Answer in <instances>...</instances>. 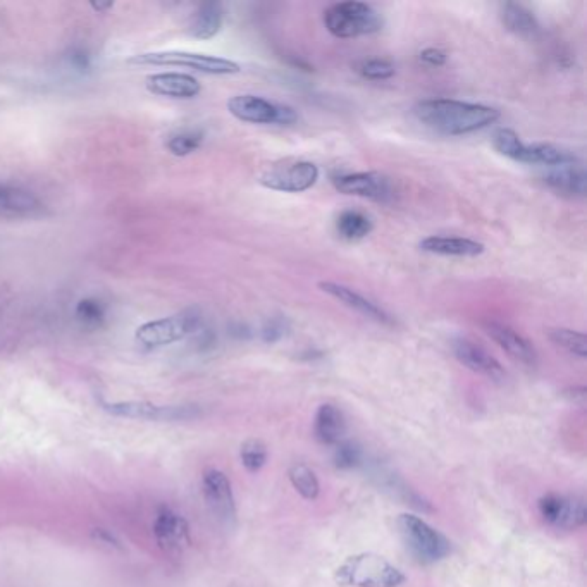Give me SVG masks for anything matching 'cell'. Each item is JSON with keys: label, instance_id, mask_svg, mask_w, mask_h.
<instances>
[{"label": "cell", "instance_id": "obj_1", "mask_svg": "<svg viewBox=\"0 0 587 587\" xmlns=\"http://www.w3.org/2000/svg\"><path fill=\"white\" fill-rule=\"evenodd\" d=\"M415 118L441 135L460 136L484 130L500 119L495 107L453 99L421 100L414 107Z\"/></svg>", "mask_w": 587, "mask_h": 587}, {"label": "cell", "instance_id": "obj_2", "mask_svg": "<svg viewBox=\"0 0 587 587\" xmlns=\"http://www.w3.org/2000/svg\"><path fill=\"white\" fill-rule=\"evenodd\" d=\"M334 581L341 587H400L407 577L381 555L359 553L341 563Z\"/></svg>", "mask_w": 587, "mask_h": 587}, {"label": "cell", "instance_id": "obj_3", "mask_svg": "<svg viewBox=\"0 0 587 587\" xmlns=\"http://www.w3.org/2000/svg\"><path fill=\"white\" fill-rule=\"evenodd\" d=\"M324 25L336 38H357L383 30V18L365 2H340L326 9Z\"/></svg>", "mask_w": 587, "mask_h": 587}, {"label": "cell", "instance_id": "obj_4", "mask_svg": "<svg viewBox=\"0 0 587 587\" xmlns=\"http://www.w3.org/2000/svg\"><path fill=\"white\" fill-rule=\"evenodd\" d=\"M398 532L408 553L421 563H436L450 553V541L412 513H403L396 520Z\"/></svg>", "mask_w": 587, "mask_h": 587}, {"label": "cell", "instance_id": "obj_5", "mask_svg": "<svg viewBox=\"0 0 587 587\" xmlns=\"http://www.w3.org/2000/svg\"><path fill=\"white\" fill-rule=\"evenodd\" d=\"M128 64H133V66H174V68L193 69L198 73L216 76L238 75L241 71L240 64L231 61V59L197 54V52H185V50L136 54L128 59Z\"/></svg>", "mask_w": 587, "mask_h": 587}, {"label": "cell", "instance_id": "obj_6", "mask_svg": "<svg viewBox=\"0 0 587 587\" xmlns=\"http://www.w3.org/2000/svg\"><path fill=\"white\" fill-rule=\"evenodd\" d=\"M200 326V316L195 310H185L176 316L164 317L159 321L145 322L136 329L135 340L140 347L159 348L173 345L188 334L195 333Z\"/></svg>", "mask_w": 587, "mask_h": 587}, {"label": "cell", "instance_id": "obj_7", "mask_svg": "<svg viewBox=\"0 0 587 587\" xmlns=\"http://www.w3.org/2000/svg\"><path fill=\"white\" fill-rule=\"evenodd\" d=\"M228 111L233 118L250 124H281L288 126L297 121V112L257 95H235L228 100Z\"/></svg>", "mask_w": 587, "mask_h": 587}, {"label": "cell", "instance_id": "obj_8", "mask_svg": "<svg viewBox=\"0 0 587 587\" xmlns=\"http://www.w3.org/2000/svg\"><path fill=\"white\" fill-rule=\"evenodd\" d=\"M319 180V167L314 162L293 161L276 164L260 174V185L281 193H302Z\"/></svg>", "mask_w": 587, "mask_h": 587}, {"label": "cell", "instance_id": "obj_9", "mask_svg": "<svg viewBox=\"0 0 587 587\" xmlns=\"http://www.w3.org/2000/svg\"><path fill=\"white\" fill-rule=\"evenodd\" d=\"M102 408L116 417L140 421H192L202 414L195 405H155L149 402H102Z\"/></svg>", "mask_w": 587, "mask_h": 587}, {"label": "cell", "instance_id": "obj_10", "mask_svg": "<svg viewBox=\"0 0 587 587\" xmlns=\"http://www.w3.org/2000/svg\"><path fill=\"white\" fill-rule=\"evenodd\" d=\"M538 508L546 524L562 531L581 529L587 522L586 501L581 496L548 493L539 500Z\"/></svg>", "mask_w": 587, "mask_h": 587}, {"label": "cell", "instance_id": "obj_11", "mask_svg": "<svg viewBox=\"0 0 587 587\" xmlns=\"http://www.w3.org/2000/svg\"><path fill=\"white\" fill-rule=\"evenodd\" d=\"M333 185L343 195L369 198L377 202H386L393 197V186L388 176L367 171V173L341 174L333 180Z\"/></svg>", "mask_w": 587, "mask_h": 587}, {"label": "cell", "instance_id": "obj_12", "mask_svg": "<svg viewBox=\"0 0 587 587\" xmlns=\"http://www.w3.org/2000/svg\"><path fill=\"white\" fill-rule=\"evenodd\" d=\"M204 496L212 515L224 526L235 524L236 503L231 482L224 472L217 469L207 470L204 474Z\"/></svg>", "mask_w": 587, "mask_h": 587}, {"label": "cell", "instance_id": "obj_13", "mask_svg": "<svg viewBox=\"0 0 587 587\" xmlns=\"http://www.w3.org/2000/svg\"><path fill=\"white\" fill-rule=\"evenodd\" d=\"M452 348L458 362L465 365L470 371L477 372V374L493 379V381H503L507 376L503 365L476 341L469 340V338H457L453 341Z\"/></svg>", "mask_w": 587, "mask_h": 587}, {"label": "cell", "instance_id": "obj_14", "mask_svg": "<svg viewBox=\"0 0 587 587\" xmlns=\"http://www.w3.org/2000/svg\"><path fill=\"white\" fill-rule=\"evenodd\" d=\"M157 543L169 553H181L190 544V527L180 513L161 508L154 522Z\"/></svg>", "mask_w": 587, "mask_h": 587}, {"label": "cell", "instance_id": "obj_15", "mask_svg": "<svg viewBox=\"0 0 587 587\" xmlns=\"http://www.w3.org/2000/svg\"><path fill=\"white\" fill-rule=\"evenodd\" d=\"M484 329L489 338L495 341L501 350H505L512 359L519 360L520 364L524 365L536 364L538 360L536 348L532 347L531 341L524 338L519 331L498 321L486 322Z\"/></svg>", "mask_w": 587, "mask_h": 587}, {"label": "cell", "instance_id": "obj_16", "mask_svg": "<svg viewBox=\"0 0 587 587\" xmlns=\"http://www.w3.org/2000/svg\"><path fill=\"white\" fill-rule=\"evenodd\" d=\"M45 205L35 193L19 186L0 185V217L35 219L44 216Z\"/></svg>", "mask_w": 587, "mask_h": 587}, {"label": "cell", "instance_id": "obj_17", "mask_svg": "<svg viewBox=\"0 0 587 587\" xmlns=\"http://www.w3.org/2000/svg\"><path fill=\"white\" fill-rule=\"evenodd\" d=\"M319 288L324 293H328L329 297L336 298L338 302L347 305L348 309L355 310V312H359L362 316L369 317L372 321L379 322L383 326H395L393 317L386 310L381 309L377 303L372 302L369 298H365L364 295H360V293L352 290V288H348L345 285H338V283H333V281H322V283H319Z\"/></svg>", "mask_w": 587, "mask_h": 587}, {"label": "cell", "instance_id": "obj_18", "mask_svg": "<svg viewBox=\"0 0 587 587\" xmlns=\"http://www.w3.org/2000/svg\"><path fill=\"white\" fill-rule=\"evenodd\" d=\"M147 90L169 99H193L202 92V85L197 78L185 73H157L147 78Z\"/></svg>", "mask_w": 587, "mask_h": 587}, {"label": "cell", "instance_id": "obj_19", "mask_svg": "<svg viewBox=\"0 0 587 587\" xmlns=\"http://www.w3.org/2000/svg\"><path fill=\"white\" fill-rule=\"evenodd\" d=\"M419 248L426 254L441 257H477L484 254V245L470 238L460 236H427L419 243Z\"/></svg>", "mask_w": 587, "mask_h": 587}, {"label": "cell", "instance_id": "obj_20", "mask_svg": "<svg viewBox=\"0 0 587 587\" xmlns=\"http://www.w3.org/2000/svg\"><path fill=\"white\" fill-rule=\"evenodd\" d=\"M544 185L562 197L579 198L586 193V173L577 162L558 166L543 176Z\"/></svg>", "mask_w": 587, "mask_h": 587}, {"label": "cell", "instance_id": "obj_21", "mask_svg": "<svg viewBox=\"0 0 587 587\" xmlns=\"http://www.w3.org/2000/svg\"><path fill=\"white\" fill-rule=\"evenodd\" d=\"M314 433L322 445L336 446L347 433V421L338 407L324 403L319 407L314 421Z\"/></svg>", "mask_w": 587, "mask_h": 587}, {"label": "cell", "instance_id": "obj_22", "mask_svg": "<svg viewBox=\"0 0 587 587\" xmlns=\"http://www.w3.org/2000/svg\"><path fill=\"white\" fill-rule=\"evenodd\" d=\"M224 23L223 7L219 4H204L198 7L190 21V35L198 40H211L221 31Z\"/></svg>", "mask_w": 587, "mask_h": 587}, {"label": "cell", "instance_id": "obj_23", "mask_svg": "<svg viewBox=\"0 0 587 587\" xmlns=\"http://www.w3.org/2000/svg\"><path fill=\"white\" fill-rule=\"evenodd\" d=\"M519 162L524 164H538V166L558 167L577 162L574 155L558 149L555 145L548 143H536V145H524V150L520 154Z\"/></svg>", "mask_w": 587, "mask_h": 587}, {"label": "cell", "instance_id": "obj_24", "mask_svg": "<svg viewBox=\"0 0 587 587\" xmlns=\"http://www.w3.org/2000/svg\"><path fill=\"white\" fill-rule=\"evenodd\" d=\"M501 21L508 31L520 37H531L539 28L536 16L527 7L513 2H508L501 9Z\"/></svg>", "mask_w": 587, "mask_h": 587}, {"label": "cell", "instance_id": "obj_25", "mask_svg": "<svg viewBox=\"0 0 587 587\" xmlns=\"http://www.w3.org/2000/svg\"><path fill=\"white\" fill-rule=\"evenodd\" d=\"M372 226L371 217L365 216L359 211L341 212L340 217L336 219V229L341 238L348 241L364 240L365 236L371 235Z\"/></svg>", "mask_w": 587, "mask_h": 587}, {"label": "cell", "instance_id": "obj_26", "mask_svg": "<svg viewBox=\"0 0 587 587\" xmlns=\"http://www.w3.org/2000/svg\"><path fill=\"white\" fill-rule=\"evenodd\" d=\"M288 477H290L291 486L297 489L298 495H302L305 500H316L321 493V484L316 472L305 464L291 465Z\"/></svg>", "mask_w": 587, "mask_h": 587}, {"label": "cell", "instance_id": "obj_27", "mask_svg": "<svg viewBox=\"0 0 587 587\" xmlns=\"http://www.w3.org/2000/svg\"><path fill=\"white\" fill-rule=\"evenodd\" d=\"M548 336H550V340L557 347L563 348L565 352L572 353V355L579 357V359H586V334L574 331V329L555 328L548 331Z\"/></svg>", "mask_w": 587, "mask_h": 587}, {"label": "cell", "instance_id": "obj_28", "mask_svg": "<svg viewBox=\"0 0 587 587\" xmlns=\"http://www.w3.org/2000/svg\"><path fill=\"white\" fill-rule=\"evenodd\" d=\"M75 316L83 328H102L106 321V307L97 298H83L76 305Z\"/></svg>", "mask_w": 587, "mask_h": 587}, {"label": "cell", "instance_id": "obj_29", "mask_svg": "<svg viewBox=\"0 0 587 587\" xmlns=\"http://www.w3.org/2000/svg\"><path fill=\"white\" fill-rule=\"evenodd\" d=\"M204 143V133L198 130L181 131L171 136L166 142V147L171 154L176 157H186V155L197 152Z\"/></svg>", "mask_w": 587, "mask_h": 587}, {"label": "cell", "instance_id": "obj_30", "mask_svg": "<svg viewBox=\"0 0 587 587\" xmlns=\"http://www.w3.org/2000/svg\"><path fill=\"white\" fill-rule=\"evenodd\" d=\"M526 143L520 140V136L513 130L508 128H500L496 130L493 135V147H495L501 155H505L508 159L519 162L520 154L524 150Z\"/></svg>", "mask_w": 587, "mask_h": 587}, {"label": "cell", "instance_id": "obj_31", "mask_svg": "<svg viewBox=\"0 0 587 587\" xmlns=\"http://www.w3.org/2000/svg\"><path fill=\"white\" fill-rule=\"evenodd\" d=\"M241 464L248 472H259L267 462V448L260 439H248L241 446Z\"/></svg>", "mask_w": 587, "mask_h": 587}, {"label": "cell", "instance_id": "obj_32", "mask_svg": "<svg viewBox=\"0 0 587 587\" xmlns=\"http://www.w3.org/2000/svg\"><path fill=\"white\" fill-rule=\"evenodd\" d=\"M334 465L341 470H350L362 462V450L353 441H341L334 448Z\"/></svg>", "mask_w": 587, "mask_h": 587}, {"label": "cell", "instance_id": "obj_33", "mask_svg": "<svg viewBox=\"0 0 587 587\" xmlns=\"http://www.w3.org/2000/svg\"><path fill=\"white\" fill-rule=\"evenodd\" d=\"M395 73V66L390 61H381V59H371V61L362 62L360 66V75L369 80H390Z\"/></svg>", "mask_w": 587, "mask_h": 587}, {"label": "cell", "instance_id": "obj_34", "mask_svg": "<svg viewBox=\"0 0 587 587\" xmlns=\"http://www.w3.org/2000/svg\"><path fill=\"white\" fill-rule=\"evenodd\" d=\"M286 333V326L285 321L283 319H276V317H272L269 321H266V324L262 326V340L266 341V343H276V341L281 340Z\"/></svg>", "mask_w": 587, "mask_h": 587}, {"label": "cell", "instance_id": "obj_35", "mask_svg": "<svg viewBox=\"0 0 587 587\" xmlns=\"http://www.w3.org/2000/svg\"><path fill=\"white\" fill-rule=\"evenodd\" d=\"M421 61L426 62L427 66H433V68H439V66H443L445 64L446 59V52H443L441 49H436V47H427V49L422 50L421 52Z\"/></svg>", "mask_w": 587, "mask_h": 587}, {"label": "cell", "instance_id": "obj_36", "mask_svg": "<svg viewBox=\"0 0 587 587\" xmlns=\"http://www.w3.org/2000/svg\"><path fill=\"white\" fill-rule=\"evenodd\" d=\"M569 396L570 400H574V402H586V390H584V388H574V390H570Z\"/></svg>", "mask_w": 587, "mask_h": 587}, {"label": "cell", "instance_id": "obj_37", "mask_svg": "<svg viewBox=\"0 0 587 587\" xmlns=\"http://www.w3.org/2000/svg\"><path fill=\"white\" fill-rule=\"evenodd\" d=\"M90 6H92V9H95L97 13H107L109 9L114 7V2H92Z\"/></svg>", "mask_w": 587, "mask_h": 587}]
</instances>
